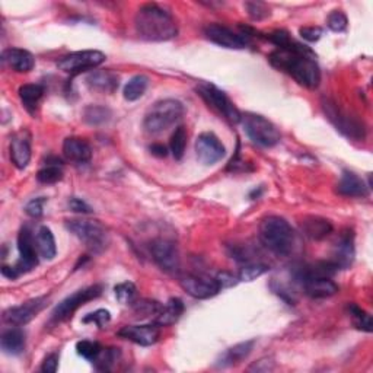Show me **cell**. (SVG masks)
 <instances>
[{"instance_id":"1","label":"cell","mask_w":373,"mask_h":373,"mask_svg":"<svg viewBox=\"0 0 373 373\" xmlns=\"http://www.w3.org/2000/svg\"><path fill=\"white\" fill-rule=\"evenodd\" d=\"M272 66L286 73L305 88L315 89L321 82V70L314 51L303 44L290 40L268 56Z\"/></svg>"},{"instance_id":"2","label":"cell","mask_w":373,"mask_h":373,"mask_svg":"<svg viewBox=\"0 0 373 373\" xmlns=\"http://www.w3.org/2000/svg\"><path fill=\"white\" fill-rule=\"evenodd\" d=\"M139 37L148 41H170L178 35V27L171 12L155 5H143L134 17Z\"/></svg>"},{"instance_id":"3","label":"cell","mask_w":373,"mask_h":373,"mask_svg":"<svg viewBox=\"0 0 373 373\" xmlns=\"http://www.w3.org/2000/svg\"><path fill=\"white\" fill-rule=\"evenodd\" d=\"M260 239L263 245L277 255H289L293 250L294 232L286 219L267 216L260 223Z\"/></svg>"},{"instance_id":"4","label":"cell","mask_w":373,"mask_h":373,"mask_svg":"<svg viewBox=\"0 0 373 373\" xmlns=\"http://www.w3.org/2000/svg\"><path fill=\"white\" fill-rule=\"evenodd\" d=\"M184 115V105L177 99H161L146 112L143 127L149 134H159L168 130Z\"/></svg>"},{"instance_id":"5","label":"cell","mask_w":373,"mask_h":373,"mask_svg":"<svg viewBox=\"0 0 373 373\" xmlns=\"http://www.w3.org/2000/svg\"><path fill=\"white\" fill-rule=\"evenodd\" d=\"M66 228L70 234H73L85 247L94 252L101 254L108 247V232L107 229L97 221H86V219H73L66 222Z\"/></svg>"},{"instance_id":"6","label":"cell","mask_w":373,"mask_h":373,"mask_svg":"<svg viewBox=\"0 0 373 373\" xmlns=\"http://www.w3.org/2000/svg\"><path fill=\"white\" fill-rule=\"evenodd\" d=\"M241 123L247 136L255 145H259L261 148H273L281 139L279 128L272 121L263 117V115L252 112L242 114Z\"/></svg>"},{"instance_id":"7","label":"cell","mask_w":373,"mask_h":373,"mask_svg":"<svg viewBox=\"0 0 373 373\" xmlns=\"http://www.w3.org/2000/svg\"><path fill=\"white\" fill-rule=\"evenodd\" d=\"M323 108L328 120L336 125L337 130L353 140H363L366 136L365 124L360 123L356 117H352L349 112L341 110L336 102L331 99L323 101Z\"/></svg>"},{"instance_id":"8","label":"cell","mask_w":373,"mask_h":373,"mask_svg":"<svg viewBox=\"0 0 373 373\" xmlns=\"http://www.w3.org/2000/svg\"><path fill=\"white\" fill-rule=\"evenodd\" d=\"M197 92L212 108H214L217 112H221L226 120H229L230 123H241L242 114L234 105V102L230 101L226 97V94L221 91L217 86L208 82H201L197 86Z\"/></svg>"},{"instance_id":"9","label":"cell","mask_w":373,"mask_h":373,"mask_svg":"<svg viewBox=\"0 0 373 373\" xmlns=\"http://www.w3.org/2000/svg\"><path fill=\"white\" fill-rule=\"evenodd\" d=\"M105 61V54L98 50L76 51L69 56H64L57 61V68L64 73L79 74L86 70H94Z\"/></svg>"},{"instance_id":"10","label":"cell","mask_w":373,"mask_h":373,"mask_svg":"<svg viewBox=\"0 0 373 373\" xmlns=\"http://www.w3.org/2000/svg\"><path fill=\"white\" fill-rule=\"evenodd\" d=\"M102 290H104V288H102L101 285H94V286L86 288V289L74 292L73 294L69 296V298L61 301L54 308L53 321H56V323H61V321H66V319L72 318V315L78 311L81 306H83L86 302L99 298Z\"/></svg>"},{"instance_id":"11","label":"cell","mask_w":373,"mask_h":373,"mask_svg":"<svg viewBox=\"0 0 373 373\" xmlns=\"http://www.w3.org/2000/svg\"><path fill=\"white\" fill-rule=\"evenodd\" d=\"M204 34L212 43L225 48L242 50L250 46V37L247 34L234 32L232 30L219 23H209L208 27L204 28Z\"/></svg>"},{"instance_id":"12","label":"cell","mask_w":373,"mask_h":373,"mask_svg":"<svg viewBox=\"0 0 373 373\" xmlns=\"http://www.w3.org/2000/svg\"><path fill=\"white\" fill-rule=\"evenodd\" d=\"M47 305V298H35L31 301H27L25 303L19 306L9 308L8 311L3 314V321L9 325H15V327H22L27 325L28 323L40 314Z\"/></svg>"},{"instance_id":"13","label":"cell","mask_w":373,"mask_h":373,"mask_svg":"<svg viewBox=\"0 0 373 373\" xmlns=\"http://www.w3.org/2000/svg\"><path fill=\"white\" fill-rule=\"evenodd\" d=\"M150 252L153 260L166 273H177L179 268V254L177 245L166 238H159L152 242Z\"/></svg>"},{"instance_id":"14","label":"cell","mask_w":373,"mask_h":373,"mask_svg":"<svg viewBox=\"0 0 373 373\" xmlns=\"http://www.w3.org/2000/svg\"><path fill=\"white\" fill-rule=\"evenodd\" d=\"M225 146L213 133H201L196 140L197 159L203 165H214L225 157Z\"/></svg>"},{"instance_id":"15","label":"cell","mask_w":373,"mask_h":373,"mask_svg":"<svg viewBox=\"0 0 373 373\" xmlns=\"http://www.w3.org/2000/svg\"><path fill=\"white\" fill-rule=\"evenodd\" d=\"M18 250H19V261L17 263V270L23 274L28 273L38 265L37 256V242L32 236V232L28 228H22L18 236Z\"/></svg>"},{"instance_id":"16","label":"cell","mask_w":373,"mask_h":373,"mask_svg":"<svg viewBox=\"0 0 373 373\" xmlns=\"http://www.w3.org/2000/svg\"><path fill=\"white\" fill-rule=\"evenodd\" d=\"M181 288L196 299H209L221 292V286L216 279L205 276H194L188 274L179 280Z\"/></svg>"},{"instance_id":"17","label":"cell","mask_w":373,"mask_h":373,"mask_svg":"<svg viewBox=\"0 0 373 373\" xmlns=\"http://www.w3.org/2000/svg\"><path fill=\"white\" fill-rule=\"evenodd\" d=\"M117 336L124 340L133 341L139 345L149 347L159 340L161 331L159 325H157L155 323L148 325H125L117 332Z\"/></svg>"},{"instance_id":"18","label":"cell","mask_w":373,"mask_h":373,"mask_svg":"<svg viewBox=\"0 0 373 373\" xmlns=\"http://www.w3.org/2000/svg\"><path fill=\"white\" fill-rule=\"evenodd\" d=\"M10 159L18 170L27 168L31 161V136L28 132H19L10 141Z\"/></svg>"},{"instance_id":"19","label":"cell","mask_w":373,"mask_h":373,"mask_svg":"<svg viewBox=\"0 0 373 373\" xmlns=\"http://www.w3.org/2000/svg\"><path fill=\"white\" fill-rule=\"evenodd\" d=\"M354 235L352 230H345L337 242L336 252H334V259L331 261L337 265L339 270H345L352 267L354 261Z\"/></svg>"},{"instance_id":"20","label":"cell","mask_w":373,"mask_h":373,"mask_svg":"<svg viewBox=\"0 0 373 373\" xmlns=\"http://www.w3.org/2000/svg\"><path fill=\"white\" fill-rule=\"evenodd\" d=\"M63 155L74 163H85L92 158V149L86 140L81 137H68L63 143Z\"/></svg>"},{"instance_id":"21","label":"cell","mask_w":373,"mask_h":373,"mask_svg":"<svg viewBox=\"0 0 373 373\" xmlns=\"http://www.w3.org/2000/svg\"><path fill=\"white\" fill-rule=\"evenodd\" d=\"M2 60L5 64L18 73H28L35 66L34 56L27 50L22 48H8L3 51Z\"/></svg>"},{"instance_id":"22","label":"cell","mask_w":373,"mask_h":373,"mask_svg":"<svg viewBox=\"0 0 373 373\" xmlns=\"http://www.w3.org/2000/svg\"><path fill=\"white\" fill-rule=\"evenodd\" d=\"M369 185L363 183L354 172L344 171L337 184V192L343 197H366L369 194Z\"/></svg>"},{"instance_id":"23","label":"cell","mask_w":373,"mask_h":373,"mask_svg":"<svg viewBox=\"0 0 373 373\" xmlns=\"http://www.w3.org/2000/svg\"><path fill=\"white\" fill-rule=\"evenodd\" d=\"M305 293L312 299H327L339 293V286L331 279H308L302 283Z\"/></svg>"},{"instance_id":"24","label":"cell","mask_w":373,"mask_h":373,"mask_svg":"<svg viewBox=\"0 0 373 373\" xmlns=\"http://www.w3.org/2000/svg\"><path fill=\"white\" fill-rule=\"evenodd\" d=\"M86 82L92 89H95V91L112 94V92L117 91L119 83H120V78L115 72L105 69V70L92 72L91 74L88 76Z\"/></svg>"},{"instance_id":"25","label":"cell","mask_w":373,"mask_h":373,"mask_svg":"<svg viewBox=\"0 0 373 373\" xmlns=\"http://www.w3.org/2000/svg\"><path fill=\"white\" fill-rule=\"evenodd\" d=\"M302 232L311 239L321 241L327 238L332 232V225L324 217L318 216H308L301 222Z\"/></svg>"},{"instance_id":"26","label":"cell","mask_w":373,"mask_h":373,"mask_svg":"<svg viewBox=\"0 0 373 373\" xmlns=\"http://www.w3.org/2000/svg\"><path fill=\"white\" fill-rule=\"evenodd\" d=\"M0 345H2V350L6 354H21L25 350V345H27V339H25L23 330L14 325L12 328L3 331L2 339H0Z\"/></svg>"},{"instance_id":"27","label":"cell","mask_w":373,"mask_h":373,"mask_svg":"<svg viewBox=\"0 0 373 373\" xmlns=\"http://www.w3.org/2000/svg\"><path fill=\"white\" fill-rule=\"evenodd\" d=\"M184 303L181 299H178V298H172L170 299L168 302H166L165 306H162V310L161 312L157 315L155 321H153V323H155L159 327H168V325H172L175 324L177 321L181 318V315L184 314Z\"/></svg>"},{"instance_id":"28","label":"cell","mask_w":373,"mask_h":373,"mask_svg":"<svg viewBox=\"0 0 373 373\" xmlns=\"http://www.w3.org/2000/svg\"><path fill=\"white\" fill-rule=\"evenodd\" d=\"M254 345H255V341L250 340V341H243V343H239L234 347H230V349H228L222 354L219 365L225 367V366H232V365L242 362V360H245L252 353Z\"/></svg>"},{"instance_id":"29","label":"cell","mask_w":373,"mask_h":373,"mask_svg":"<svg viewBox=\"0 0 373 373\" xmlns=\"http://www.w3.org/2000/svg\"><path fill=\"white\" fill-rule=\"evenodd\" d=\"M35 242H37V250L41 254L43 259L46 260H53L56 254H57V247H56V239L54 235L47 226H41L38 229V232L35 235Z\"/></svg>"},{"instance_id":"30","label":"cell","mask_w":373,"mask_h":373,"mask_svg":"<svg viewBox=\"0 0 373 373\" xmlns=\"http://www.w3.org/2000/svg\"><path fill=\"white\" fill-rule=\"evenodd\" d=\"M43 95H44V88L41 85L27 83L19 88V98L22 101V104L31 112L35 111L38 102H40Z\"/></svg>"},{"instance_id":"31","label":"cell","mask_w":373,"mask_h":373,"mask_svg":"<svg viewBox=\"0 0 373 373\" xmlns=\"http://www.w3.org/2000/svg\"><path fill=\"white\" fill-rule=\"evenodd\" d=\"M148 86H149V78H148V76L136 74L125 83L123 95H124V98L127 101H130V102L137 101V99H140L141 97L145 95Z\"/></svg>"},{"instance_id":"32","label":"cell","mask_w":373,"mask_h":373,"mask_svg":"<svg viewBox=\"0 0 373 373\" xmlns=\"http://www.w3.org/2000/svg\"><path fill=\"white\" fill-rule=\"evenodd\" d=\"M63 170H61V161L56 159L54 162H48L47 166L38 171L37 179L43 184H56L61 181Z\"/></svg>"},{"instance_id":"33","label":"cell","mask_w":373,"mask_h":373,"mask_svg":"<svg viewBox=\"0 0 373 373\" xmlns=\"http://www.w3.org/2000/svg\"><path fill=\"white\" fill-rule=\"evenodd\" d=\"M82 115H83V120L88 124L99 125V124H104L110 120L111 111L107 107H102V105H88L83 110Z\"/></svg>"},{"instance_id":"34","label":"cell","mask_w":373,"mask_h":373,"mask_svg":"<svg viewBox=\"0 0 373 373\" xmlns=\"http://www.w3.org/2000/svg\"><path fill=\"white\" fill-rule=\"evenodd\" d=\"M185 146H187V132H185V127L179 125L175 128V132L171 137V141H170V148H171V152H172V157L177 159V161H181L184 153H185Z\"/></svg>"},{"instance_id":"35","label":"cell","mask_w":373,"mask_h":373,"mask_svg":"<svg viewBox=\"0 0 373 373\" xmlns=\"http://www.w3.org/2000/svg\"><path fill=\"white\" fill-rule=\"evenodd\" d=\"M347 310H349L353 323L359 330L366 331V332H372V330H373L372 316L366 311H363L362 308H359L354 303H350L349 306H347Z\"/></svg>"},{"instance_id":"36","label":"cell","mask_w":373,"mask_h":373,"mask_svg":"<svg viewBox=\"0 0 373 373\" xmlns=\"http://www.w3.org/2000/svg\"><path fill=\"white\" fill-rule=\"evenodd\" d=\"M115 292V298L121 303V305H133L137 298V289L134 286V283L132 281H124L120 283L114 288Z\"/></svg>"},{"instance_id":"37","label":"cell","mask_w":373,"mask_h":373,"mask_svg":"<svg viewBox=\"0 0 373 373\" xmlns=\"http://www.w3.org/2000/svg\"><path fill=\"white\" fill-rule=\"evenodd\" d=\"M162 306L159 302L157 301H149V299H143V301H136L133 303V311L139 318H149V316H155L161 312Z\"/></svg>"},{"instance_id":"38","label":"cell","mask_w":373,"mask_h":373,"mask_svg":"<svg viewBox=\"0 0 373 373\" xmlns=\"http://www.w3.org/2000/svg\"><path fill=\"white\" fill-rule=\"evenodd\" d=\"M76 352H78L79 356H82L86 360H95L98 359V356L102 352V347L99 345V343L97 341H91V340H82L78 344H76Z\"/></svg>"},{"instance_id":"39","label":"cell","mask_w":373,"mask_h":373,"mask_svg":"<svg viewBox=\"0 0 373 373\" xmlns=\"http://www.w3.org/2000/svg\"><path fill=\"white\" fill-rule=\"evenodd\" d=\"M268 270H270V267L265 264H248L243 268H241V272L238 274V280L239 281H252L255 279L261 277L263 274H265Z\"/></svg>"},{"instance_id":"40","label":"cell","mask_w":373,"mask_h":373,"mask_svg":"<svg viewBox=\"0 0 373 373\" xmlns=\"http://www.w3.org/2000/svg\"><path fill=\"white\" fill-rule=\"evenodd\" d=\"M327 25L334 32H344L347 30V25H349V19L341 10H332L327 18Z\"/></svg>"},{"instance_id":"41","label":"cell","mask_w":373,"mask_h":373,"mask_svg":"<svg viewBox=\"0 0 373 373\" xmlns=\"http://www.w3.org/2000/svg\"><path fill=\"white\" fill-rule=\"evenodd\" d=\"M245 9L252 21H264L270 17V9L263 2H247Z\"/></svg>"},{"instance_id":"42","label":"cell","mask_w":373,"mask_h":373,"mask_svg":"<svg viewBox=\"0 0 373 373\" xmlns=\"http://www.w3.org/2000/svg\"><path fill=\"white\" fill-rule=\"evenodd\" d=\"M119 354H120L119 349H107L105 352H104V349H102L101 354L95 360V362L98 363V369H101V370H110L111 366L115 362H117Z\"/></svg>"},{"instance_id":"43","label":"cell","mask_w":373,"mask_h":373,"mask_svg":"<svg viewBox=\"0 0 373 373\" xmlns=\"http://www.w3.org/2000/svg\"><path fill=\"white\" fill-rule=\"evenodd\" d=\"M82 321L85 324L92 323V324L98 325L99 328H105L110 324V321H111V314L107 310H98V311H95L92 314H88Z\"/></svg>"},{"instance_id":"44","label":"cell","mask_w":373,"mask_h":373,"mask_svg":"<svg viewBox=\"0 0 373 373\" xmlns=\"http://www.w3.org/2000/svg\"><path fill=\"white\" fill-rule=\"evenodd\" d=\"M44 204H46V197L34 199L27 205H25V213H27L30 217H34V219L41 217L43 212H44Z\"/></svg>"},{"instance_id":"45","label":"cell","mask_w":373,"mask_h":373,"mask_svg":"<svg viewBox=\"0 0 373 373\" xmlns=\"http://www.w3.org/2000/svg\"><path fill=\"white\" fill-rule=\"evenodd\" d=\"M323 32H324L323 28H319V27H302L299 30L301 37L310 43H316L319 38L323 37Z\"/></svg>"},{"instance_id":"46","label":"cell","mask_w":373,"mask_h":373,"mask_svg":"<svg viewBox=\"0 0 373 373\" xmlns=\"http://www.w3.org/2000/svg\"><path fill=\"white\" fill-rule=\"evenodd\" d=\"M69 209L72 212H74V213H85V214L92 213L91 205H89L86 201L78 199V197H72L69 200Z\"/></svg>"},{"instance_id":"47","label":"cell","mask_w":373,"mask_h":373,"mask_svg":"<svg viewBox=\"0 0 373 373\" xmlns=\"http://www.w3.org/2000/svg\"><path fill=\"white\" fill-rule=\"evenodd\" d=\"M59 367V354L57 353H51L46 357L44 363L41 366V370L46 373H54Z\"/></svg>"},{"instance_id":"48","label":"cell","mask_w":373,"mask_h":373,"mask_svg":"<svg viewBox=\"0 0 373 373\" xmlns=\"http://www.w3.org/2000/svg\"><path fill=\"white\" fill-rule=\"evenodd\" d=\"M217 283H219V286H221V290L222 289H228V288H232L236 285V279L234 277V274H230V273H219L217 277H216Z\"/></svg>"},{"instance_id":"49","label":"cell","mask_w":373,"mask_h":373,"mask_svg":"<svg viewBox=\"0 0 373 373\" xmlns=\"http://www.w3.org/2000/svg\"><path fill=\"white\" fill-rule=\"evenodd\" d=\"M273 369V362H268L267 359H263L260 360V362H256L254 363L250 370H255V372H268V370H272Z\"/></svg>"},{"instance_id":"50","label":"cell","mask_w":373,"mask_h":373,"mask_svg":"<svg viewBox=\"0 0 373 373\" xmlns=\"http://www.w3.org/2000/svg\"><path fill=\"white\" fill-rule=\"evenodd\" d=\"M150 152H152V155H155L158 158H165L166 155H168V148L162 143H155L150 146Z\"/></svg>"},{"instance_id":"51","label":"cell","mask_w":373,"mask_h":373,"mask_svg":"<svg viewBox=\"0 0 373 373\" xmlns=\"http://www.w3.org/2000/svg\"><path fill=\"white\" fill-rule=\"evenodd\" d=\"M2 274L10 280H15L21 276V273L17 270V267H9V265H3L2 267Z\"/></svg>"}]
</instances>
